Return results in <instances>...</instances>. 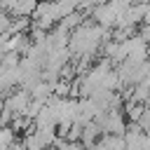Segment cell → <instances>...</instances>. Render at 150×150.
<instances>
[{
  "instance_id": "1",
  "label": "cell",
  "mask_w": 150,
  "mask_h": 150,
  "mask_svg": "<svg viewBox=\"0 0 150 150\" xmlns=\"http://www.w3.org/2000/svg\"><path fill=\"white\" fill-rule=\"evenodd\" d=\"M138 124H141V129H143V131H150V108H145V110H143V115H141Z\"/></svg>"
},
{
  "instance_id": "2",
  "label": "cell",
  "mask_w": 150,
  "mask_h": 150,
  "mask_svg": "<svg viewBox=\"0 0 150 150\" xmlns=\"http://www.w3.org/2000/svg\"><path fill=\"white\" fill-rule=\"evenodd\" d=\"M7 28H9V19H7L5 14H0V35H2Z\"/></svg>"
},
{
  "instance_id": "3",
  "label": "cell",
  "mask_w": 150,
  "mask_h": 150,
  "mask_svg": "<svg viewBox=\"0 0 150 150\" xmlns=\"http://www.w3.org/2000/svg\"><path fill=\"white\" fill-rule=\"evenodd\" d=\"M145 108H150V96H148V101H145Z\"/></svg>"
}]
</instances>
